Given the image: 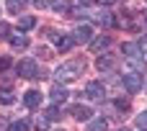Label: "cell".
Wrapping results in <instances>:
<instances>
[{
  "mask_svg": "<svg viewBox=\"0 0 147 131\" xmlns=\"http://www.w3.org/2000/svg\"><path fill=\"white\" fill-rule=\"evenodd\" d=\"M83 72H85V59H72V62H65L62 67H57L54 77H57L59 82H72V80H78Z\"/></svg>",
  "mask_w": 147,
  "mask_h": 131,
  "instance_id": "6da1fadb",
  "label": "cell"
},
{
  "mask_svg": "<svg viewBox=\"0 0 147 131\" xmlns=\"http://www.w3.org/2000/svg\"><path fill=\"white\" fill-rule=\"evenodd\" d=\"M16 72H18L21 77H26V80H39V77H41L39 64H36L34 59H21V62L16 64Z\"/></svg>",
  "mask_w": 147,
  "mask_h": 131,
  "instance_id": "7a4b0ae2",
  "label": "cell"
},
{
  "mask_svg": "<svg viewBox=\"0 0 147 131\" xmlns=\"http://www.w3.org/2000/svg\"><path fill=\"white\" fill-rule=\"evenodd\" d=\"M121 82H124V90H127V93H132V95H134V93H140V90L145 88V80H142V75H140V72H127V75L121 77Z\"/></svg>",
  "mask_w": 147,
  "mask_h": 131,
  "instance_id": "3957f363",
  "label": "cell"
},
{
  "mask_svg": "<svg viewBox=\"0 0 147 131\" xmlns=\"http://www.w3.org/2000/svg\"><path fill=\"white\" fill-rule=\"evenodd\" d=\"M72 41L75 44H90L93 41V28L85 23V26H78L75 31H72Z\"/></svg>",
  "mask_w": 147,
  "mask_h": 131,
  "instance_id": "277c9868",
  "label": "cell"
},
{
  "mask_svg": "<svg viewBox=\"0 0 147 131\" xmlns=\"http://www.w3.org/2000/svg\"><path fill=\"white\" fill-rule=\"evenodd\" d=\"M85 95H88L90 100H103V95H106V88H103V82H98V80L88 82V85H85Z\"/></svg>",
  "mask_w": 147,
  "mask_h": 131,
  "instance_id": "5b68a950",
  "label": "cell"
},
{
  "mask_svg": "<svg viewBox=\"0 0 147 131\" xmlns=\"http://www.w3.org/2000/svg\"><path fill=\"white\" fill-rule=\"evenodd\" d=\"M70 113L78 118V121H88L90 116H93V111H90V106H83V103H75L72 108H70Z\"/></svg>",
  "mask_w": 147,
  "mask_h": 131,
  "instance_id": "8992f818",
  "label": "cell"
},
{
  "mask_svg": "<svg viewBox=\"0 0 147 131\" xmlns=\"http://www.w3.org/2000/svg\"><path fill=\"white\" fill-rule=\"evenodd\" d=\"M127 64L134 67V72H140V75H145V72H147V62L140 57V54H129V57H127Z\"/></svg>",
  "mask_w": 147,
  "mask_h": 131,
  "instance_id": "52a82bcc",
  "label": "cell"
},
{
  "mask_svg": "<svg viewBox=\"0 0 147 131\" xmlns=\"http://www.w3.org/2000/svg\"><path fill=\"white\" fill-rule=\"evenodd\" d=\"M23 103H26V108H39V103H41V93L39 90H28V93H23Z\"/></svg>",
  "mask_w": 147,
  "mask_h": 131,
  "instance_id": "ba28073f",
  "label": "cell"
},
{
  "mask_svg": "<svg viewBox=\"0 0 147 131\" xmlns=\"http://www.w3.org/2000/svg\"><path fill=\"white\" fill-rule=\"evenodd\" d=\"M49 36L54 39V44H57V49H59V51H70V49H72V44H75V41H72V36H57V33H49Z\"/></svg>",
  "mask_w": 147,
  "mask_h": 131,
  "instance_id": "9c48e42d",
  "label": "cell"
},
{
  "mask_svg": "<svg viewBox=\"0 0 147 131\" xmlns=\"http://www.w3.org/2000/svg\"><path fill=\"white\" fill-rule=\"evenodd\" d=\"M8 39H10V46H13V49H26V46H28V39H26L21 31H18V33H10Z\"/></svg>",
  "mask_w": 147,
  "mask_h": 131,
  "instance_id": "30bf717a",
  "label": "cell"
},
{
  "mask_svg": "<svg viewBox=\"0 0 147 131\" xmlns=\"http://www.w3.org/2000/svg\"><path fill=\"white\" fill-rule=\"evenodd\" d=\"M96 67H98L101 72H109V70L114 67V57H111V54H103V57H98V62H96Z\"/></svg>",
  "mask_w": 147,
  "mask_h": 131,
  "instance_id": "8fae6325",
  "label": "cell"
},
{
  "mask_svg": "<svg viewBox=\"0 0 147 131\" xmlns=\"http://www.w3.org/2000/svg\"><path fill=\"white\" fill-rule=\"evenodd\" d=\"M67 95H70V93H67L62 85H54V88H52V100H54V103H65Z\"/></svg>",
  "mask_w": 147,
  "mask_h": 131,
  "instance_id": "7c38bea8",
  "label": "cell"
},
{
  "mask_svg": "<svg viewBox=\"0 0 147 131\" xmlns=\"http://www.w3.org/2000/svg\"><path fill=\"white\" fill-rule=\"evenodd\" d=\"M26 5H28V0H8V3H5L8 13H23Z\"/></svg>",
  "mask_w": 147,
  "mask_h": 131,
  "instance_id": "4fadbf2b",
  "label": "cell"
},
{
  "mask_svg": "<svg viewBox=\"0 0 147 131\" xmlns=\"http://www.w3.org/2000/svg\"><path fill=\"white\" fill-rule=\"evenodd\" d=\"M34 26H36V18H34V15H23V18L18 21V31H21V33L28 31V28H34Z\"/></svg>",
  "mask_w": 147,
  "mask_h": 131,
  "instance_id": "5bb4252c",
  "label": "cell"
},
{
  "mask_svg": "<svg viewBox=\"0 0 147 131\" xmlns=\"http://www.w3.org/2000/svg\"><path fill=\"white\" fill-rule=\"evenodd\" d=\"M106 46H111V36H101V39H96V41L90 44V49H93V51H103Z\"/></svg>",
  "mask_w": 147,
  "mask_h": 131,
  "instance_id": "9a60e30c",
  "label": "cell"
},
{
  "mask_svg": "<svg viewBox=\"0 0 147 131\" xmlns=\"http://www.w3.org/2000/svg\"><path fill=\"white\" fill-rule=\"evenodd\" d=\"M88 131H109V124H106V118H93V121L88 124Z\"/></svg>",
  "mask_w": 147,
  "mask_h": 131,
  "instance_id": "2e32d148",
  "label": "cell"
},
{
  "mask_svg": "<svg viewBox=\"0 0 147 131\" xmlns=\"http://www.w3.org/2000/svg\"><path fill=\"white\" fill-rule=\"evenodd\" d=\"M28 121L26 118H18V121H13V124H8V131H28Z\"/></svg>",
  "mask_w": 147,
  "mask_h": 131,
  "instance_id": "e0dca14e",
  "label": "cell"
},
{
  "mask_svg": "<svg viewBox=\"0 0 147 131\" xmlns=\"http://www.w3.org/2000/svg\"><path fill=\"white\" fill-rule=\"evenodd\" d=\"M44 118H47V121H59V118H62V111H59V106H52V108H47Z\"/></svg>",
  "mask_w": 147,
  "mask_h": 131,
  "instance_id": "ac0fdd59",
  "label": "cell"
},
{
  "mask_svg": "<svg viewBox=\"0 0 147 131\" xmlns=\"http://www.w3.org/2000/svg\"><path fill=\"white\" fill-rule=\"evenodd\" d=\"M0 103H5V106H10V103H16V95H13L10 90H3V93H0Z\"/></svg>",
  "mask_w": 147,
  "mask_h": 131,
  "instance_id": "d6986e66",
  "label": "cell"
},
{
  "mask_svg": "<svg viewBox=\"0 0 147 131\" xmlns=\"http://www.w3.org/2000/svg\"><path fill=\"white\" fill-rule=\"evenodd\" d=\"M34 126H36V131H47V129H49V121H47V118H44V116H39V118H36V124H34Z\"/></svg>",
  "mask_w": 147,
  "mask_h": 131,
  "instance_id": "ffe728a7",
  "label": "cell"
},
{
  "mask_svg": "<svg viewBox=\"0 0 147 131\" xmlns=\"http://www.w3.org/2000/svg\"><path fill=\"white\" fill-rule=\"evenodd\" d=\"M124 54H127V57H129V54H140L137 44H124Z\"/></svg>",
  "mask_w": 147,
  "mask_h": 131,
  "instance_id": "44dd1931",
  "label": "cell"
},
{
  "mask_svg": "<svg viewBox=\"0 0 147 131\" xmlns=\"http://www.w3.org/2000/svg\"><path fill=\"white\" fill-rule=\"evenodd\" d=\"M137 124H140L142 129H147V111H142V113L137 116Z\"/></svg>",
  "mask_w": 147,
  "mask_h": 131,
  "instance_id": "7402d4cb",
  "label": "cell"
},
{
  "mask_svg": "<svg viewBox=\"0 0 147 131\" xmlns=\"http://www.w3.org/2000/svg\"><path fill=\"white\" fill-rule=\"evenodd\" d=\"M8 31H10V26H8V23H0V39H5V36H10Z\"/></svg>",
  "mask_w": 147,
  "mask_h": 131,
  "instance_id": "603a6c76",
  "label": "cell"
},
{
  "mask_svg": "<svg viewBox=\"0 0 147 131\" xmlns=\"http://www.w3.org/2000/svg\"><path fill=\"white\" fill-rule=\"evenodd\" d=\"M116 108H121V111H127V108H129V100H116Z\"/></svg>",
  "mask_w": 147,
  "mask_h": 131,
  "instance_id": "cb8c5ba5",
  "label": "cell"
},
{
  "mask_svg": "<svg viewBox=\"0 0 147 131\" xmlns=\"http://www.w3.org/2000/svg\"><path fill=\"white\" fill-rule=\"evenodd\" d=\"M8 64H10V59H8V57H3V59H0V70H8Z\"/></svg>",
  "mask_w": 147,
  "mask_h": 131,
  "instance_id": "d4e9b609",
  "label": "cell"
},
{
  "mask_svg": "<svg viewBox=\"0 0 147 131\" xmlns=\"http://www.w3.org/2000/svg\"><path fill=\"white\" fill-rule=\"evenodd\" d=\"M34 5H36V8H47V5H49V0H34Z\"/></svg>",
  "mask_w": 147,
  "mask_h": 131,
  "instance_id": "484cf974",
  "label": "cell"
},
{
  "mask_svg": "<svg viewBox=\"0 0 147 131\" xmlns=\"http://www.w3.org/2000/svg\"><path fill=\"white\" fill-rule=\"evenodd\" d=\"M140 46H142V51L147 54V36H142V39H140Z\"/></svg>",
  "mask_w": 147,
  "mask_h": 131,
  "instance_id": "4316f807",
  "label": "cell"
},
{
  "mask_svg": "<svg viewBox=\"0 0 147 131\" xmlns=\"http://www.w3.org/2000/svg\"><path fill=\"white\" fill-rule=\"evenodd\" d=\"M0 131H8V121H5L3 116H0Z\"/></svg>",
  "mask_w": 147,
  "mask_h": 131,
  "instance_id": "83f0119b",
  "label": "cell"
},
{
  "mask_svg": "<svg viewBox=\"0 0 147 131\" xmlns=\"http://www.w3.org/2000/svg\"><path fill=\"white\" fill-rule=\"evenodd\" d=\"M80 3H98V0H80Z\"/></svg>",
  "mask_w": 147,
  "mask_h": 131,
  "instance_id": "f1b7e54d",
  "label": "cell"
},
{
  "mask_svg": "<svg viewBox=\"0 0 147 131\" xmlns=\"http://www.w3.org/2000/svg\"><path fill=\"white\" fill-rule=\"evenodd\" d=\"M145 21H147V10H145Z\"/></svg>",
  "mask_w": 147,
  "mask_h": 131,
  "instance_id": "f546056e",
  "label": "cell"
},
{
  "mask_svg": "<svg viewBox=\"0 0 147 131\" xmlns=\"http://www.w3.org/2000/svg\"><path fill=\"white\" fill-rule=\"evenodd\" d=\"M119 131H129V129H119Z\"/></svg>",
  "mask_w": 147,
  "mask_h": 131,
  "instance_id": "4dcf8cb0",
  "label": "cell"
},
{
  "mask_svg": "<svg viewBox=\"0 0 147 131\" xmlns=\"http://www.w3.org/2000/svg\"><path fill=\"white\" fill-rule=\"evenodd\" d=\"M142 131H147V129H142Z\"/></svg>",
  "mask_w": 147,
  "mask_h": 131,
  "instance_id": "1f68e13d",
  "label": "cell"
}]
</instances>
